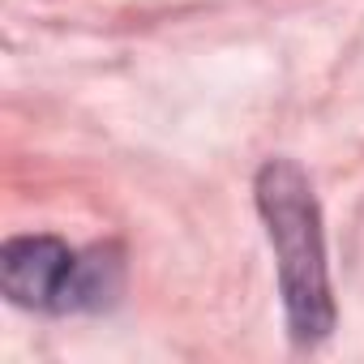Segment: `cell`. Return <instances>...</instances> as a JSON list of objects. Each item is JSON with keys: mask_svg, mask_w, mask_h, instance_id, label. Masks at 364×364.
Masks as SVG:
<instances>
[{"mask_svg": "<svg viewBox=\"0 0 364 364\" xmlns=\"http://www.w3.org/2000/svg\"><path fill=\"white\" fill-rule=\"evenodd\" d=\"M253 193H257V210L279 257V291L287 309V330L296 343H317L334 326L317 198L309 189L304 171L287 159H270L257 171Z\"/></svg>", "mask_w": 364, "mask_h": 364, "instance_id": "cell-1", "label": "cell"}, {"mask_svg": "<svg viewBox=\"0 0 364 364\" xmlns=\"http://www.w3.org/2000/svg\"><path fill=\"white\" fill-rule=\"evenodd\" d=\"M5 296L39 313H95L120 291V257L112 249L77 253L56 236H14L0 249Z\"/></svg>", "mask_w": 364, "mask_h": 364, "instance_id": "cell-2", "label": "cell"}]
</instances>
